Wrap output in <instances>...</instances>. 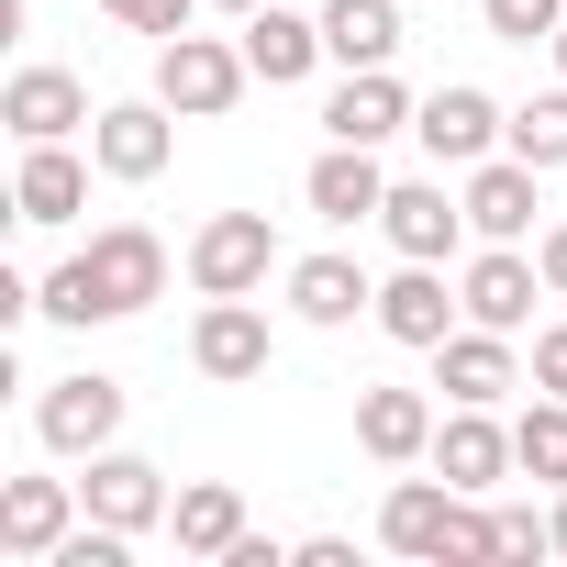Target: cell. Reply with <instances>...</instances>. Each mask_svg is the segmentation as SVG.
Here are the masks:
<instances>
[{"label": "cell", "mask_w": 567, "mask_h": 567, "mask_svg": "<svg viewBox=\"0 0 567 567\" xmlns=\"http://www.w3.org/2000/svg\"><path fill=\"white\" fill-rule=\"evenodd\" d=\"M534 267H545V290H556V301H567V223H556V234H545V245H534Z\"/></svg>", "instance_id": "32"}, {"label": "cell", "mask_w": 567, "mask_h": 567, "mask_svg": "<svg viewBox=\"0 0 567 567\" xmlns=\"http://www.w3.org/2000/svg\"><path fill=\"white\" fill-rule=\"evenodd\" d=\"M90 156H101L112 178H156V167H167V101H112V112L90 123Z\"/></svg>", "instance_id": "13"}, {"label": "cell", "mask_w": 567, "mask_h": 567, "mask_svg": "<svg viewBox=\"0 0 567 567\" xmlns=\"http://www.w3.org/2000/svg\"><path fill=\"white\" fill-rule=\"evenodd\" d=\"M90 200V167L68 156V145H23V178H12V212L23 223H68Z\"/></svg>", "instance_id": "23"}, {"label": "cell", "mask_w": 567, "mask_h": 567, "mask_svg": "<svg viewBox=\"0 0 567 567\" xmlns=\"http://www.w3.org/2000/svg\"><path fill=\"white\" fill-rule=\"evenodd\" d=\"M0 123H12L23 145H68V134L90 123V90H79L68 68H23L12 90H0Z\"/></svg>", "instance_id": "8"}, {"label": "cell", "mask_w": 567, "mask_h": 567, "mask_svg": "<svg viewBox=\"0 0 567 567\" xmlns=\"http://www.w3.org/2000/svg\"><path fill=\"white\" fill-rule=\"evenodd\" d=\"M545 545H556V523H534V512L512 501V512H501V556H545Z\"/></svg>", "instance_id": "30"}, {"label": "cell", "mask_w": 567, "mask_h": 567, "mask_svg": "<svg viewBox=\"0 0 567 567\" xmlns=\"http://www.w3.org/2000/svg\"><path fill=\"white\" fill-rule=\"evenodd\" d=\"M245 45H212V34H167L156 45V101L167 112H189V123H212V112H234L245 101Z\"/></svg>", "instance_id": "2"}, {"label": "cell", "mask_w": 567, "mask_h": 567, "mask_svg": "<svg viewBox=\"0 0 567 567\" xmlns=\"http://www.w3.org/2000/svg\"><path fill=\"white\" fill-rule=\"evenodd\" d=\"M379 234H390L401 256H445V245L467 234V200H445L434 178H412V189H390V200H379Z\"/></svg>", "instance_id": "17"}, {"label": "cell", "mask_w": 567, "mask_h": 567, "mask_svg": "<svg viewBox=\"0 0 567 567\" xmlns=\"http://www.w3.org/2000/svg\"><path fill=\"white\" fill-rule=\"evenodd\" d=\"M456 312L467 301H445V278H434V256H412L390 290H379V323H390V346H445L456 334Z\"/></svg>", "instance_id": "11"}, {"label": "cell", "mask_w": 567, "mask_h": 567, "mask_svg": "<svg viewBox=\"0 0 567 567\" xmlns=\"http://www.w3.org/2000/svg\"><path fill=\"white\" fill-rule=\"evenodd\" d=\"M323 56L390 68V56H401V0H323Z\"/></svg>", "instance_id": "22"}, {"label": "cell", "mask_w": 567, "mask_h": 567, "mask_svg": "<svg viewBox=\"0 0 567 567\" xmlns=\"http://www.w3.org/2000/svg\"><path fill=\"white\" fill-rule=\"evenodd\" d=\"M434 368H445V401H478V412H489V401L523 379L501 323H467V334H445V346H434Z\"/></svg>", "instance_id": "16"}, {"label": "cell", "mask_w": 567, "mask_h": 567, "mask_svg": "<svg viewBox=\"0 0 567 567\" xmlns=\"http://www.w3.org/2000/svg\"><path fill=\"white\" fill-rule=\"evenodd\" d=\"M512 156L523 167H567V90H545V101L512 112Z\"/></svg>", "instance_id": "27"}, {"label": "cell", "mask_w": 567, "mask_h": 567, "mask_svg": "<svg viewBox=\"0 0 567 567\" xmlns=\"http://www.w3.org/2000/svg\"><path fill=\"white\" fill-rule=\"evenodd\" d=\"M323 123H334V145H390V134L412 123V101H401L390 68H346V90L323 101Z\"/></svg>", "instance_id": "12"}, {"label": "cell", "mask_w": 567, "mask_h": 567, "mask_svg": "<svg viewBox=\"0 0 567 567\" xmlns=\"http://www.w3.org/2000/svg\"><path fill=\"white\" fill-rule=\"evenodd\" d=\"M79 278H90V323H123V312H145L167 290V245L145 223H112V234H90Z\"/></svg>", "instance_id": "1"}, {"label": "cell", "mask_w": 567, "mask_h": 567, "mask_svg": "<svg viewBox=\"0 0 567 567\" xmlns=\"http://www.w3.org/2000/svg\"><path fill=\"white\" fill-rule=\"evenodd\" d=\"M534 178H545V167H523V156H478V178H467V234H489V245L534 234Z\"/></svg>", "instance_id": "14"}, {"label": "cell", "mask_w": 567, "mask_h": 567, "mask_svg": "<svg viewBox=\"0 0 567 567\" xmlns=\"http://www.w3.org/2000/svg\"><path fill=\"white\" fill-rule=\"evenodd\" d=\"M556 68H567V23H556Z\"/></svg>", "instance_id": "35"}, {"label": "cell", "mask_w": 567, "mask_h": 567, "mask_svg": "<svg viewBox=\"0 0 567 567\" xmlns=\"http://www.w3.org/2000/svg\"><path fill=\"white\" fill-rule=\"evenodd\" d=\"M379 200H390L379 145H334V156L312 167V212H323V223H379Z\"/></svg>", "instance_id": "18"}, {"label": "cell", "mask_w": 567, "mask_h": 567, "mask_svg": "<svg viewBox=\"0 0 567 567\" xmlns=\"http://www.w3.org/2000/svg\"><path fill=\"white\" fill-rule=\"evenodd\" d=\"M434 467H445L456 489H489V478L512 467V434H501L478 401H456V423H434Z\"/></svg>", "instance_id": "19"}, {"label": "cell", "mask_w": 567, "mask_h": 567, "mask_svg": "<svg viewBox=\"0 0 567 567\" xmlns=\"http://www.w3.org/2000/svg\"><path fill=\"white\" fill-rule=\"evenodd\" d=\"M512 467H523V478H567V401H556V390L512 423Z\"/></svg>", "instance_id": "26"}, {"label": "cell", "mask_w": 567, "mask_h": 567, "mask_svg": "<svg viewBox=\"0 0 567 567\" xmlns=\"http://www.w3.org/2000/svg\"><path fill=\"white\" fill-rule=\"evenodd\" d=\"M79 501H90V523H123V534H145L156 512H167V478L145 467V456H90V478H79Z\"/></svg>", "instance_id": "10"}, {"label": "cell", "mask_w": 567, "mask_h": 567, "mask_svg": "<svg viewBox=\"0 0 567 567\" xmlns=\"http://www.w3.org/2000/svg\"><path fill=\"white\" fill-rule=\"evenodd\" d=\"M445 512H456V478H401L390 512H379V534H390L401 556H434V545H445Z\"/></svg>", "instance_id": "24"}, {"label": "cell", "mask_w": 567, "mask_h": 567, "mask_svg": "<svg viewBox=\"0 0 567 567\" xmlns=\"http://www.w3.org/2000/svg\"><path fill=\"white\" fill-rule=\"evenodd\" d=\"M189 357H200V379H267V312L256 301H212Z\"/></svg>", "instance_id": "15"}, {"label": "cell", "mask_w": 567, "mask_h": 567, "mask_svg": "<svg viewBox=\"0 0 567 567\" xmlns=\"http://www.w3.org/2000/svg\"><path fill=\"white\" fill-rule=\"evenodd\" d=\"M223 12H267V0H223Z\"/></svg>", "instance_id": "34"}, {"label": "cell", "mask_w": 567, "mask_h": 567, "mask_svg": "<svg viewBox=\"0 0 567 567\" xmlns=\"http://www.w3.org/2000/svg\"><path fill=\"white\" fill-rule=\"evenodd\" d=\"M357 445H368L379 467L434 456V401H423V390H357Z\"/></svg>", "instance_id": "9"}, {"label": "cell", "mask_w": 567, "mask_h": 567, "mask_svg": "<svg viewBox=\"0 0 567 567\" xmlns=\"http://www.w3.org/2000/svg\"><path fill=\"white\" fill-rule=\"evenodd\" d=\"M290 312L301 323H357V312H379V290L357 278V256H301L290 267Z\"/></svg>", "instance_id": "21"}, {"label": "cell", "mask_w": 567, "mask_h": 567, "mask_svg": "<svg viewBox=\"0 0 567 567\" xmlns=\"http://www.w3.org/2000/svg\"><path fill=\"white\" fill-rule=\"evenodd\" d=\"M456 301H467V323L523 334V323H534V301H545V267H534V256H512V245H489V256L456 278Z\"/></svg>", "instance_id": "7"}, {"label": "cell", "mask_w": 567, "mask_h": 567, "mask_svg": "<svg viewBox=\"0 0 567 567\" xmlns=\"http://www.w3.org/2000/svg\"><path fill=\"white\" fill-rule=\"evenodd\" d=\"M312 56H323V23H301V12H245V68H256L267 90L312 79Z\"/></svg>", "instance_id": "20"}, {"label": "cell", "mask_w": 567, "mask_h": 567, "mask_svg": "<svg viewBox=\"0 0 567 567\" xmlns=\"http://www.w3.org/2000/svg\"><path fill=\"white\" fill-rule=\"evenodd\" d=\"M79 489L68 478H12V489H0V556H12V567H45L68 534H79Z\"/></svg>", "instance_id": "4"}, {"label": "cell", "mask_w": 567, "mask_h": 567, "mask_svg": "<svg viewBox=\"0 0 567 567\" xmlns=\"http://www.w3.org/2000/svg\"><path fill=\"white\" fill-rule=\"evenodd\" d=\"M478 12H489V34H501V45H556L567 0H478Z\"/></svg>", "instance_id": "28"}, {"label": "cell", "mask_w": 567, "mask_h": 567, "mask_svg": "<svg viewBox=\"0 0 567 567\" xmlns=\"http://www.w3.org/2000/svg\"><path fill=\"white\" fill-rule=\"evenodd\" d=\"M167 523H178V545H189V556H234L245 501H234L223 478H200V489H178V501H167Z\"/></svg>", "instance_id": "25"}, {"label": "cell", "mask_w": 567, "mask_h": 567, "mask_svg": "<svg viewBox=\"0 0 567 567\" xmlns=\"http://www.w3.org/2000/svg\"><path fill=\"white\" fill-rule=\"evenodd\" d=\"M112 23H134V34H189V0H101Z\"/></svg>", "instance_id": "29"}, {"label": "cell", "mask_w": 567, "mask_h": 567, "mask_svg": "<svg viewBox=\"0 0 567 567\" xmlns=\"http://www.w3.org/2000/svg\"><path fill=\"white\" fill-rule=\"evenodd\" d=\"M545 523H556V556H567V501H556V512H545Z\"/></svg>", "instance_id": "33"}, {"label": "cell", "mask_w": 567, "mask_h": 567, "mask_svg": "<svg viewBox=\"0 0 567 567\" xmlns=\"http://www.w3.org/2000/svg\"><path fill=\"white\" fill-rule=\"evenodd\" d=\"M34 434H45L56 456H101V445L123 434V379H56V390L34 401Z\"/></svg>", "instance_id": "5"}, {"label": "cell", "mask_w": 567, "mask_h": 567, "mask_svg": "<svg viewBox=\"0 0 567 567\" xmlns=\"http://www.w3.org/2000/svg\"><path fill=\"white\" fill-rule=\"evenodd\" d=\"M267 256H278V234H267V212H212L200 234H189V278L212 301H245L256 278H267Z\"/></svg>", "instance_id": "3"}, {"label": "cell", "mask_w": 567, "mask_h": 567, "mask_svg": "<svg viewBox=\"0 0 567 567\" xmlns=\"http://www.w3.org/2000/svg\"><path fill=\"white\" fill-rule=\"evenodd\" d=\"M412 134L434 145V167H478V156H489V145L512 134V123L489 112V90H467V79H445V90H434V101L412 112Z\"/></svg>", "instance_id": "6"}, {"label": "cell", "mask_w": 567, "mask_h": 567, "mask_svg": "<svg viewBox=\"0 0 567 567\" xmlns=\"http://www.w3.org/2000/svg\"><path fill=\"white\" fill-rule=\"evenodd\" d=\"M534 390H556V401H567V334H534Z\"/></svg>", "instance_id": "31"}]
</instances>
